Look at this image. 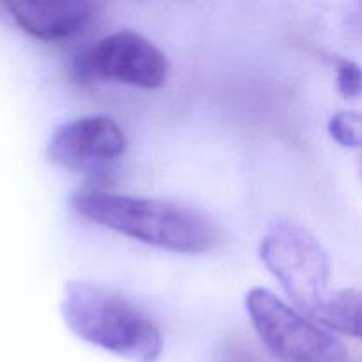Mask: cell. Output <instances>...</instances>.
I'll use <instances>...</instances> for the list:
<instances>
[{
    "instance_id": "obj_10",
    "label": "cell",
    "mask_w": 362,
    "mask_h": 362,
    "mask_svg": "<svg viewBox=\"0 0 362 362\" xmlns=\"http://www.w3.org/2000/svg\"><path fill=\"white\" fill-rule=\"evenodd\" d=\"M338 88L346 99H356L361 94V67L356 62L343 60L338 66Z\"/></svg>"
},
{
    "instance_id": "obj_3",
    "label": "cell",
    "mask_w": 362,
    "mask_h": 362,
    "mask_svg": "<svg viewBox=\"0 0 362 362\" xmlns=\"http://www.w3.org/2000/svg\"><path fill=\"white\" fill-rule=\"evenodd\" d=\"M260 257L296 306L317 324L332 296L329 258L320 243L300 225L281 219L262 239Z\"/></svg>"
},
{
    "instance_id": "obj_4",
    "label": "cell",
    "mask_w": 362,
    "mask_h": 362,
    "mask_svg": "<svg viewBox=\"0 0 362 362\" xmlns=\"http://www.w3.org/2000/svg\"><path fill=\"white\" fill-rule=\"evenodd\" d=\"M246 310L265 349L279 362H346L349 352L332 332L308 320L267 288L246 296Z\"/></svg>"
},
{
    "instance_id": "obj_8",
    "label": "cell",
    "mask_w": 362,
    "mask_h": 362,
    "mask_svg": "<svg viewBox=\"0 0 362 362\" xmlns=\"http://www.w3.org/2000/svg\"><path fill=\"white\" fill-rule=\"evenodd\" d=\"M359 310L361 292L356 288H343L332 292L322 313L318 315L317 324L338 331L346 336H359Z\"/></svg>"
},
{
    "instance_id": "obj_7",
    "label": "cell",
    "mask_w": 362,
    "mask_h": 362,
    "mask_svg": "<svg viewBox=\"0 0 362 362\" xmlns=\"http://www.w3.org/2000/svg\"><path fill=\"white\" fill-rule=\"evenodd\" d=\"M11 20L28 35L41 41H64L87 30L99 6L85 0H18L4 2Z\"/></svg>"
},
{
    "instance_id": "obj_9",
    "label": "cell",
    "mask_w": 362,
    "mask_h": 362,
    "mask_svg": "<svg viewBox=\"0 0 362 362\" xmlns=\"http://www.w3.org/2000/svg\"><path fill=\"white\" fill-rule=\"evenodd\" d=\"M329 134L343 147L356 148L361 145V117L356 112H338L329 119Z\"/></svg>"
},
{
    "instance_id": "obj_2",
    "label": "cell",
    "mask_w": 362,
    "mask_h": 362,
    "mask_svg": "<svg viewBox=\"0 0 362 362\" xmlns=\"http://www.w3.org/2000/svg\"><path fill=\"white\" fill-rule=\"evenodd\" d=\"M60 313L80 339L131 362H158L163 354L159 325L122 293L90 281L64 286Z\"/></svg>"
},
{
    "instance_id": "obj_1",
    "label": "cell",
    "mask_w": 362,
    "mask_h": 362,
    "mask_svg": "<svg viewBox=\"0 0 362 362\" xmlns=\"http://www.w3.org/2000/svg\"><path fill=\"white\" fill-rule=\"evenodd\" d=\"M71 207L88 221L173 253H207L221 244V232L211 219L173 202L80 191Z\"/></svg>"
},
{
    "instance_id": "obj_6",
    "label": "cell",
    "mask_w": 362,
    "mask_h": 362,
    "mask_svg": "<svg viewBox=\"0 0 362 362\" xmlns=\"http://www.w3.org/2000/svg\"><path fill=\"white\" fill-rule=\"evenodd\" d=\"M122 127L105 115L81 117L64 124L49 138L46 156L73 172H94L126 152Z\"/></svg>"
},
{
    "instance_id": "obj_5",
    "label": "cell",
    "mask_w": 362,
    "mask_h": 362,
    "mask_svg": "<svg viewBox=\"0 0 362 362\" xmlns=\"http://www.w3.org/2000/svg\"><path fill=\"white\" fill-rule=\"evenodd\" d=\"M165 53L144 35L120 30L99 39L73 59L71 74L81 87L99 81H119L140 88H159L168 80Z\"/></svg>"
}]
</instances>
